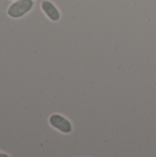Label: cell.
Returning a JSON list of instances; mask_svg holds the SVG:
<instances>
[{
  "label": "cell",
  "mask_w": 156,
  "mask_h": 157,
  "mask_svg": "<svg viewBox=\"0 0 156 157\" xmlns=\"http://www.w3.org/2000/svg\"><path fill=\"white\" fill-rule=\"evenodd\" d=\"M33 6L32 0H18L12 4L7 11V14L12 17H20L29 12Z\"/></svg>",
  "instance_id": "6da1fadb"
},
{
  "label": "cell",
  "mask_w": 156,
  "mask_h": 157,
  "mask_svg": "<svg viewBox=\"0 0 156 157\" xmlns=\"http://www.w3.org/2000/svg\"><path fill=\"white\" fill-rule=\"evenodd\" d=\"M50 123L51 125L57 129L58 131L63 132V133H69L72 132V124L71 122L59 114H53L50 117Z\"/></svg>",
  "instance_id": "7a4b0ae2"
},
{
  "label": "cell",
  "mask_w": 156,
  "mask_h": 157,
  "mask_svg": "<svg viewBox=\"0 0 156 157\" xmlns=\"http://www.w3.org/2000/svg\"><path fill=\"white\" fill-rule=\"evenodd\" d=\"M41 8L47 17L52 21H58L60 19V12L57 7L50 1L44 0L41 3Z\"/></svg>",
  "instance_id": "3957f363"
},
{
  "label": "cell",
  "mask_w": 156,
  "mask_h": 157,
  "mask_svg": "<svg viewBox=\"0 0 156 157\" xmlns=\"http://www.w3.org/2000/svg\"><path fill=\"white\" fill-rule=\"evenodd\" d=\"M0 157H10L8 156L7 155H6V154H2V153H0Z\"/></svg>",
  "instance_id": "277c9868"
}]
</instances>
